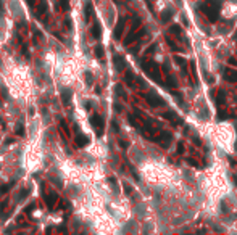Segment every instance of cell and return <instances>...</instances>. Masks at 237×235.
I'll return each mask as SVG.
<instances>
[{"label":"cell","mask_w":237,"mask_h":235,"mask_svg":"<svg viewBox=\"0 0 237 235\" xmlns=\"http://www.w3.org/2000/svg\"><path fill=\"white\" fill-rule=\"evenodd\" d=\"M142 174H144L145 181H148L153 185L162 187L165 190L177 189V187L184 185L181 171L176 169L174 166L168 164L163 158H155L152 161H148L142 169Z\"/></svg>","instance_id":"6da1fadb"},{"label":"cell","mask_w":237,"mask_h":235,"mask_svg":"<svg viewBox=\"0 0 237 235\" xmlns=\"http://www.w3.org/2000/svg\"><path fill=\"white\" fill-rule=\"evenodd\" d=\"M202 135H205L210 143L218 148L221 153L235 155V142H237V129L232 121H223V123L210 124L206 129L202 130Z\"/></svg>","instance_id":"7a4b0ae2"},{"label":"cell","mask_w":237,"mask_h":235,"mask_svg":"<svg viewBox=\"0 0 237 235\" xmlns=\"http://www.w3.org/2000/svg\"><path fill=\"white\" fill-rule=\"evenodd\" d=\"M189 119H191V123L195 124V127L200 132L215 123V108L203 92L197 93L192 110H191V115H189Z\"/></svg>","instance_id":"3957f363"},{"label":"cell","mask_w":237,"mask_h":235,"mask_svg":"<svg viewBox=\"0 0 237 235\" xmlns=\"http://www.w3.org/2000/svg\"><path fill=\"white\" fill-rule=\"evenodd\" d=\"M221 18L224 21H232L237 18V0H226L221 8Z\"/></svg>","instance_id":"277c9868"},{"label":"cell","mask_w":237,"mask_h":235,"mask_svg":"<svg viewBox=\"0 0 237 235\" xmlns=\"http://www.w3.org/2000/svg\"><path fill=\"white\" fill-rule=\"evenodd\" d=\"M44 198H45V203H47V206H49V209H53L55 203L58 201V196H56L55 192H49V193L44 192Z\"/></svg>","instance_id":"5b68a950"},{"label":"cell","mask_w":237,"mask_h":235,"mask_svg":"<svg viewBox=\"0 0 237 235\" xmlns=\"http://www.w3.org/2000/svg\"><path fill=\"white\" fill-rule=\"evenodd\" d=\"M90 124L97 129V135H102V134H103V132H102V124H103L102 116H99V115H94V116H92V119H90Z\"/></svg>","instance_id":"8992f818"},{"label":"cell","mask_w":237,"mask_h":235,"mask_svg":"<svg viewBox=\"0 0 237 235\" xmlns=\"http://www.w3.org/2000/svg\"><path fill=\"white\" fill-rule=\"evenodd\" d=\"M61 100H63V103H65V106H70V103H71V90L70 89H61Z\"/></svg>","instance_id":"52a82bcc"},{"label":"cell","mask_w":237,"mask_h":235,"mask_svg":"<svg viewBox=\"0 0 237 235\" xmlns=\"http://www.w3.org/2000/svg\"><path fill=\"white\" fill-rule=\"evenodd\" d=\"M76 145H78L79 148H82V147H86L87 143H89V137H86V135H82V134H78L76 135Z\"/></svg>","instance_id":"ba28073f"},{"label":"cell","mask_w":237,"mask_h":235,"mask_svg":"<svg viewBox=\"0 0 237 235\" xmlns=\"http://www.w3.org/2000/svg\"><path fill=\"white\" fill-rule=\"evenodd\" d=\"M47 12V3L45 0H41L39 3H37V10H36V16L37 18H42V15Z\"/></svg>","instance_id":"9c48e42d"},{"label":"cell","mask_w":237,"mask_h":235,"mask_svg":"<svg viewBox=\"0 0 237 235\" xmlns=\"http://www.w3.org/2000/svg\"><path fill=\"white\" fill-rule=\"evenodd\" d=\"M94 15V7H92V2H86L84 5V16H86V21L90 20V16Z\"/></svg>","instance_id":"30bf717a"},{"label":"cell","mask_w":237,"mask_h":235,"mask_svg":"<svg viewBox=\"0 0 237 235\" xmlns=\"http://www.w3.org/2000/svg\"><path fill=\"white\" fill-rule=\"evenodd\" d=\"M15 132H16L18 137H24V135H26V127H24V124H23V123H18L16 127H15Z\"/></svg>","instance_id":"8fae6325"},{"label":"cell","mask_w":237,"mask_h":235,"mask_svg":"<svg viewBox=\"0 0 237 235\" xmlns=\"http://www.w3.org/2000/svg\"><path fill=\"white\" fill-rule=\"evenodd\" d=\"M100 34H102V27H100V23L97 21L95 24H94V27H92V35L95 37V39H99Z\"/></svg>","instance_id":"7c38bea8"},{"label":"cell","mask_w":237,"mask_h":235,"mask_svg":"<svg viewBox=\"0 0 237 235\" xmlns=\"http://www.w3.org/2000/svg\"><path fill=\"white\" fill-rule=\"evenodd\" d=\"M13 184L15 182H8V184H3L2 187H0V195H5L8 190H10L12 189V187H13Z\"/></svg>","instance_id":"4fadbf2b"},{"label":"cell","mask_w":237,"mask_h":235,"mask_svg":"<svg viewBox=\"0 0 237 235\" xmlns=\"http://www.w3.org/2000/svg\"><path fill=\"white\" fill-rule=\"evenodd\" d=\"M60 8L63 12H68L70 10V0H60Z\"/></svg>","instance_id":"5bb4252c"},{"label":"cell","mask_w":237,"mask_h":235,"mask_svg":"<svg viewBox=\"0 0 237 235\" xmlns=\"http://www.w3.org/2000/svg\"><path fill=\"white\" fill-rule=\"evenodd\" d=\"M60 127H63L65 135H70V129H68V124H66V121H65V119H61V121H60Z\"/></svg>","instance_id":"9a60e30c"},{"label":"cell","mask_w":237,"mask_h":235,"mask_svg":"<svg viewBox=\"0 0 237 235\" xmlns=\"http://www.w3.org/2000/svg\"><path fill=\"white\" fill-rule=\"evenodd\" d=\"M21 52H23V55L26 56V58H29V56H31V55H29V50H27V45H26V44H23V45H21Z\"/></svg>","instance_id":"2e32d148"},{"label":"cell","mask_w":237,"mask_h":235,"mask_svg":"<svg viewBox=\"0 0 237 235\" xmlns=\"http://www.w3.org/2000/svg\"><path fill=\"white\" fill-rule=\"evenodd\" d=\"M95 55L99 56V58L103 55V47H102V45H97V47H95Z\"/></svg>","instance_id":"e0dca14e"},{"label":"cell","mask_w":237,"mask_h":235,"mask_svg":"<svg viewBox=\"0 0 237 235\" xmlns=\"http://www.w3.org/2000/svg\"><path fill=\"white\" fill-rule=\"evenodd\" d=\"M7 206H8V200H5V201H2V204H0V214H3V213H5V209H7Z\"/></svg>","instance_id":"ac0fdd59"},{"label":"cell","mask_w":237,"mask_h":235,"mask_svg":"<svg viewBox=\"0 0 237 235\" xmlns=\"http://www.w3.org/2000/svg\"><path fill=\"white\" fill-rule=\"evenodd\" d=\"M34 208H36V203H31V204H27V206H26V209H24V213H27V214H29V213H31Z\"/></svg>","instance_id":"d6986e66"},{"label":"cell","mask_w":237,"mask_h":235,"mask_svg":"<svg viewBox=\"0 0 237 235\" xmlns=\"http://www.w3.org/2000/svg\"><path fill=\"white\" fill-rule=\"evenodd\" d=\"M86 82H87V84H92V73H90V71L86 73Z\"/></svg>","instance_id":"ffe728a7"},{"label":"cell","mask_w":237,"mask_h":235,"mask_svg":"<svg viewBox=\"0 0 237 235\" xmlns=\"http://www.w3.org/2000/svg\"><path fill=\"white\" fill-rule=\"evenodd\" d=\"M65 26L68 27V31H71L73 29V24H71V20H65Z\"/></svg>","instance_id":"44dd1931"},{"label":"cell","mask_w":237,"mask_h":235,"mask_svg":"<svg viewBox=\"0 0 237 235\" xmlns=\"http://www.w3.org/2000/svg\"><path fill=\"white\" fill-rule=\"evenodd\" d=\"M26 195H29V189H26L24 192L20 193V198H26Z\"/></svg>","instance_id":"7402d4cb"},{"label":"cell","mask_w":237,"mask_h":235,"mask_svg":"<svg viewBox=\"0 0 237 235\" xmlns=\"http://www.w3.org/2000/svg\"><path fill=\"white\" fill-rule=\"evenodd\" d=\"M84 108H86V110H90V108H92V103H90V101H86V103H84Z\"/></svg>","instance_id":"603a6c76"},{"label":"cell","mask_w":237,"mask_h":235,"mask_svg":"<svg viewBox=\"0 0 237 235\" xmlns=\"http://www.w3.org/2000/svg\"><path fill=\"white\" fill-rule=\"evenodd\" d=\"M26 2H27V5H29V7H34V3H36V0H26Z\"/></svg>","instance_id":"cb8c5ba5"},{"label":"cell","mask_w":237,"mask_h":235,"mask_svg":"<svg viewBox=\"0 0 237 235\" xmlns=\"http://www.w3.org/2000/svg\"><path fill=\"white\" fill-rule=\"evenodd\" d=\"M0 7H2V5H0Z\"/></svg>","instance_id":"d4e9b609"}]
</instances>
